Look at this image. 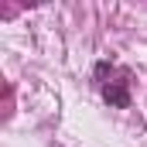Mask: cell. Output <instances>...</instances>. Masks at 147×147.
<instances>
[{"mask_svg": "<svg viewBox=\"0 0 147 147\" xmlns=\"http://www.w3.org/2000/svg\"><path fill=\"white\" fill-rule=\"evenodd\" d=\"M103 96L110 99L113 106H127V103H130V96H127V89H123V86H106V89H103Z\"/></svg>", "mask_w": 147, "mask_h": 147, "instance_id": "obj_1", "label": "cell"}]
</instances>
